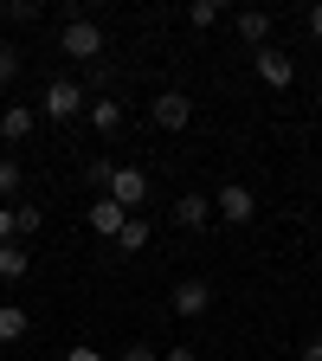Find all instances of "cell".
Returning a JSON list of instances; mask_svg holds the SVG:
<instances>
[{"instance_id": "6da1fadb", "label": "cell", "mask_w": 322, "mask_h": 361, "mask_svg": "<svg viewBox=\"0 0 322 361\" xmlns=\"http://www.w3.org/2000/svg\"><path fill=\"white\" fill-rule=\"evenodd\" d=\"M84 110H90V90L71 84V78H52V84L39 90V116H45V123H71V116H84Z\"/></svg>"}, {"instance_id": "7a4b0ae2", "label": "cell", "mask_w": 322, "mask_h": 361, "mask_svg": "<svg viewBox=\"0 0 322 361\" xmlns=\"http://www.w3.org/2000/svg\"><path fill=\"white\" fill-rule=\"evenodd\" d=\"M58 52H65V59H84V65H97V59H104V26L84 20V13L65 20V26H58Z\"/></svg>"}, {"instance_id": "3957f363", "label": "cell", "mask_w": 322, "mask_h": 361, "mask_svg": "<svg viewBox=\"0 0 322 361\" xmlns=\"http://www.w3.org/2000/svg\"><path fill=\"white\" fill-rule=\"evenodd\" d=\"M168 310L187 316V323H194V316H206V310H213V284H206V278H180V284L168 290Z\"/></svg>"}, {"instance_id": "277c9868", "label": "cell", "mask_w": 322, "mask_h": 361, "mask_svg": "<svg viewBox=\"0 0 322 361\" xmlns=\"http://www.w3.org/2000/svg\"><path fill=\"white\" fill-rule=\"evenodd\" d=\"M149 116H155V129L174 135V129H187V123H194V97H187V90H161V97L149 104Z\"/></svg>"}, {"instance_id": "5b68a950", "label": "cell", "mask_w": 322, "mask_h": 361, "mask_svg": "<svg viewBox=\"0 0 322 361\" xmlns=\"http://www.w3.org/2000/svg\"><path fill=\"white\" fill-rule=\"evenodd\" d=\"M252 213H258L252 188H245V180H225V188H219V200H213V219H225V226H245Z\"/></svg>"}, {"instance_id": "8992f818", "label": "cell", "mask_w": 322, "mask_h": 361, "mask_svg": "<svg viewBox=\"0 0 322 361\" xmlns=\"http://www.w3.org/2000/svg\"><path fill=\"white\" fill-rule=\"evenodd\" d=\"M110 200H116L123 213H135V207L149 200V174H142V168H116V174H110Z\"/></svg>"}, {"instance_id": "52a82bcc", "label": "cell", "mask_w": 322, "mask_h": 361, "mask_svg": "<svg viewBox=\"0 0 322 361\" xmlns=\"http://www.w3.org/2000/svg\"><path fill=\"white\" fill-rule=\"evenodd\" d=\"M252 71L271 84V90H290V78H297V65H290V52H278V45H264V52H252Z\"/></svg>"}, {"instance_id": "ba28073f", "label": "cell", "mask_w": 322, "mask_h": 361, "mask_svg": "<svg viewBox=\"0 0 322 361\" xmlns=\"http://www.w3.org/2000/svg\"><path fill=\"white\" fill-rule=\"evenodd\" d=\"M32 129H39V110L32 104H7V110H0V135H7V149H20Z\"/></svg>"}, {"instance_id": "9c48e42d", "label": "cell", "mask_w": 322, "mask_h": 361, "mask_svg": "<svg viewBox=\"0 0 322 361\" xmlns=\"http://www.w3.org/2000/svg\"><path fill=\"white\" fill-rule=\"evenodd\" d=\"M174 226H187V233L213 226V200H206V194H180V200H174Z\"/></svg>"}, {"instance_id": "30bf717a", "label": "cell", "mask_w": 322, "mask_h": 361, "mask_svg": "<svg viewBox=\"0 0 322 361\" xmlns=\"http://www.w3.org/2000/svg\"><path fill=\"white\" fill-rule=\"evenodd\" d=\"M123 226H129V213H123V207H116L110 194H97V207H90V233H104V239H116Z\"/></svg>"}, {"instance_id": "8fae6325", "label": "cell", "mask_w": 322, "mask_h": 361, "mask_svg": "<svg viewBox=\"0 0 322 361\" xmlns=\"http://www.w3.org/2000/svg\"><path fill=\"white\" fill-rule=\"evenodd\" d=\"M233 26H239V39H245V45H258V52L271 45V13H264V7H245Z\"/></svg>"}, {"instance_id": "7c38bea8", "label": "cell", "mask_w": 322, "mask_h": 361, "mask_svg": "<svg viewBox=\"0 0 322 361\" xmlns=\"http://www.w3.org/2000/svg\"><path fill=\"white\" fill-rule=\"evenodd\" d=\"M84 116H90V129H97V135H116V129H123V104H116V97H97Z\"/></svg>"}, {"instance_id": "4fadbf2b", "label": "cell", "mask_w": 322, "mask_h": 361, "mask_svg": "<svg viewBox=\"0 0 322 361\" xmlns=\"http://www.w3.org/2000/svg\"><path fill=\"white\" fill-rule=\"evenodd\" d=\"M26 271H32V258H26V245H20V239H13V245H0V278H7V284H20Z\"/></svg>"}, {"instance_id": "5bb4252c", "label": "cell", "mask_w": 322, "mask_h": 361, "mask_svg": "<svg viewBox=\"0 0 322 361\" xmlns=\"http://www.w3.org/2000/svg\"><path fill=\"white\" fill-rule=\"evenodd\" d=\"M149 239H155V226H149L142 213H129V226H123V233H116V245H123V252H142Z\"/></svg>"}, {"instance_id": "9a60e30c", "label": "cell", "mask_w": 322, "mask_h": 361, "mask_svg": "<svg viewBox=\"0 0 322 361\" xmlns=\"http://www.w3.org/2000/svg\"><path fill=\"white\" fill-rule=\"evenodd\" d=\"M26 329H32V316H26L20 303H0V342H20Z\"/></svg>"}, {"instance_id": "2e32d148", "label": "cell", "mask_w": 322, "mask_h": 361, "mask_svg": "<svg viewBox=\"0 0 322 361\" xmlns=\"http://www.w3.org/2000/svg\"><path fill=\"white\" fill-rule=\"evenodd\" d=\"M110 174H116V161H110V155H90V161H84V180H90L97 194H110Z\"/></svg>"}, {"instance_id": "e0dca14e", "label": "cell", "mask_w": 322, "mask_h": 361, "mask_svg": "<svg viewBox=\"0 0 322 361\" xmlns=\"http://www.w3.org/2000/svg\"><path fill=\"white\" fill-rule=\"evenodd\" d=\"M20 180H26L20 155H0V200H7V194H20Z\"/></svg>"}, {"instance_id": "ac0fdd59", "label": "cell", "mask_w": 322, "mask_h": 361, "mask_svg": "<svg viewBox=\"0 0 322 361\" xmlns=\"http://www.w3.org/2000/svg\"><path fill=\"white\" fill-rule=\"evenodd\" d=\"M0 20H7V26H32V20H39V0H7Z\"/></svg>"}, {"instance_id": "d6986e66", "label": "cell", "mask_w": 322, "mask_h": 361, "mask_svg": "<svg viewBox=\"0 0 322 361\" xmlns=\"http://www.w3.org/2000/svg\"><path fill=\"white\" fill-rule=\"evenodd\" d=\"M39 226H45V213H39V207H13V239H32Z\"/></svg>"}, {"instance_id": "ffe728a7", "label": "cell", "mask_w": 322, "mask_h": 361, "mask_svg": "<svg viewBox=\"0 0 322 361\" xmlns=\"http://www.w3.org/2000/svg\"><path fill=\"white\" fill-rule=\"evenodd\" d=\"M20 65H26V59H20V45H13V39H0V84H13Z\"/></svg>"}, {"instance_id": "44dd1931", "label": "cell", "mask_w": 322, "mask_h": 361, "mask_svg": "<svg viewBox=\"0 0 322 361\" xmlns=\"http://www.w3.org/2000/svg\"><path fill=\"white\" fill-rule=\"evenodd\" d=\"M187 20L206 32V26H219V0H194V7H187Z\"/></svg>"}, {"instance_id": "7402d4cb", "label": "cell", "mask_w": 322, "mask_h": 361, "mask_svg": "<svg viewBox=\"0 0 322 361\" xmlns=\"http://www.w3.org/2000/svg\"><path fill=\"white\" fill-rule=\"evenodd\" d=\"M116 361H161V355H155V348H149V342H135V348H123V355H116Z\"/></svg>"}, {"instance_id": "603a6c76", "label": "cell", "mask_w": 322, "mask_h": 361, "mask_svg": "<svg viewBox=\"0 0 322 361\" xmlns=\"http://www.w3.org/2000/svg\"><path fill=\"white\" fill-rule=\"evenodd\" d=\"M65 361H104V355L90 348V342H78V348H65Z\"/></svg>"}, {"instance_id": "cb8c5ba5", "label": "cell", "mask_w": 322, "mask_h": 361, "mask_svg": "<svg viewBox=\"0 0 322 361\" xmlns=\"http://www.w3.org/2000/svg\"><path fill=\"white\" fill-rule=\"evenodd\" d=\"M0 245H13V207H0Z\"/></svg>"}, {"instance_id": "d4e9b609", "label": "cell", "mask_w": 322, "mask_h": 361, "mask_svg": "<svg viewBox=\"0 0 322 361\" xmlns=\"http://www.w3.org/2000/svg\"><path fill=\"white\" fill-rule=\"evenodd\" d=\"M303 26H309V32H316V39H322V0H316V7H309V13H303Z\"/></svg>"}, {"instance_id": "484cf974", "label": "cell", "mask_w": 322, "mask_h": 361, "mask_svg": "<svg viewBox=\"0 0 322 361\" xmlns=\"http://www.w3.org/2000/svg\"><path fill=\"white\" fill-rule=\"evenodd\" d=\"M297 361H322V342H303V348H297Z\"/></svg>"}, {"instance_id": "4316f807", "label": "cell", "mask_w": 322, "mask_h": 361, "mask_svg": "<svg viewBox=\"0 0 322 361\" xmlns=\"http://www.w3.org/2000/svg\"><path fill=\"white\" fill-rule=\"evenodd\" d=\"M161 361H200V355H194V348H168Z\"/></svg>"}, {"instance_id": "83f0119b", "label": "cell", "mask_w": 322, "mask_h": 361, "mask_svg": "<svg viewBox=\"0 0 322 361\" xmlns=\"http://www.w3.org/2000/svg\"><path fill=\"white\" fill-rule=\"evenodd\" d=\"M316 104H322V97H316Z\"/></svg>"}]
</instances>
